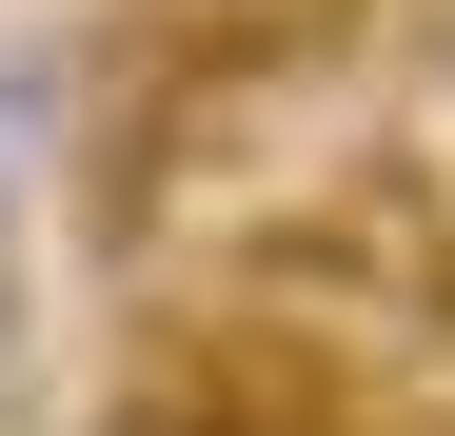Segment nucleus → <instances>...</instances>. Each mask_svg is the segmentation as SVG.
<instances>
[{
  "label": "nucleus",
  "instance_id": "1",
  "mask_svg": "<svg viewBox=\"0 0 455 436\" xmlns=\"http://www.w3.org/2000/svg\"><path fill=\"white\" fill-rule=\"evenodd\" d=\"M40 139H60V40H20V60H0V218H20Z\"/></svg>",
  "mask_w": 455,
  "mask_h": 436
},
{
  "label": "nucleus",
  "instance_id": "2",
  "mask_svg": "<svg viewBox=\"0 0 455 436\" xmlns=\"http://www.w3.org/2000/svg\"><path fill=\"white\" fill-rule=\"evenodd\" d=\"M100 436H238V416H179V397H139V416H100Z\"/></svg>",
  "mask_w": 455,
  "mask_h": 436
},
{
  "label": "nucleus",
  "instance_id": "3",
  "mask_svg": "<svg viewBox=\"0 0 455 436\" xmlns=\"http://www.w3.org/2000/svg\"><path fill=\"white\" fill-rule=\"evenodd\" d=\"M435 139H455V40H435Z\"/></svg>",
  "mask_w": 455,
  "mask_h": 436
}]
</instances>
